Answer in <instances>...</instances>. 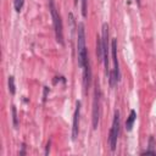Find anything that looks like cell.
Wrapping results in <instances>:
<instances>
[{
	"label": "cell",
	"instance_id": "cell-1",
	"mask_svg": "<svg viewBox=\"0 0 156 156\" xmlns=\"http://www.w3.org/2000/svg\"><path fill=\"white\" fill-rule=\"evenodd\" d=\"M77 51H78V65L79 67L83 68L87 60L89 59L88 53H87V48H85V29H84V24L81 22L78 23L77 27Z\"/></svg>",
	"mask_w": 156,
	"mask_h": 156
},
{
	"label": "cell",
	"instance_id": "cell-2",
	"mask_svg": "<svg viewBox=\"0 0 156 156\" xmlns=\"http://www.w3.org/2000/svg\"><path fill=\"white\" fill-rule=\"evenodd\" d=\"M49 9H50V14L53 17V23H54V28H55V35H56V40L60 45H65L63 42V28H62V21L61 16L59 14V11L55 6V0H49Z\"/></svg>",
	"mask_w": 156,
	"mask_h": 156
},
{
	"label": "cell",
	"instance_id": "cell-3",
	"mask_svg": "<svg viewBox=\"0 0 156 156\" xmlns=\"http://www.w3.org/2000/svg\"><path fill=\"white\" fill-rule=\"evenodd\" d=\"M120 126H121V117H120V111L116 110L115 111V117H113V122H112V127L110 129L109 133V144L112 151L116 150V145H117V139L120 135Z\"/></svg>",
	"mask_w": 156,
	"mask_h": 156
},
{
	"label": "cell",
	"instance_id": "cell-4",
	"mask_svg": "<svg viewBox=\"0 0 156 156\" xmlns=\"http://www.w3.org/2000/svg\"><path fill=\"white\" fill-rule=\"evenodd\" d=\"M101 42H102V60H104V63H105L106 74H109V26L107 23L102 24Z\"/></svg>",
	"mask_w": 156,
	"mask_h": 156
},
{
	"label": "cell",
	"instance_id": "cell-5",
	"mask_svg": "<svg viewBox=\"0 0 156 156\" xmlns=\"http://www.w3.org/2000/svg\"><path fill=\"white\" fill-rule=\"evenodd\" d=\"M100 99H101V93L98 83L95 84L94 89V100H93V129L98 128L99 124V118H100Z\"/></svg>",
	"mask_w": 156,
	"mask_h": 156
},
{
	"label": "cell",
	"instance_id": "cell-6",
	"mask_svg": "<svg viewBox=\"0 0 156 156\" xmlns=\"http://www.w3.org/2000/svg\"><path fill=\"white\" fill-rule=\"evenodd\" d=\"M79 115H81V101L76 102V110L73 113V126H72V139L76 140L79 132Z\"/></svg>",
	"mask_w": 156,
	"mask_h": 156
},
{
	"label": "cell",
	"instance_id": "cell-7",
	"mask_svg": "<svg viewBox=\"0 0 156 156\" xmlns=\"http://www.w3.org/2000/svg\"><path fill=\"white\" fill-rule=\"evenodd\" d=\"M111 53H112V61H113V73L117 78V81L120 82L121 74H120L118 59H117V40L116 39H112V42H111Z\"/></svg>",
	"mask_w": 156,
	"mask_h": 156
},
{
	"label": "cell",
	"instance_id": "cell-8",
	"mask_svg": "<svg viewBox=\"0 0 156 156\" xmlns=\"http://www.w3.org/2000/svg\"><path fill=\"white\" fill-rule=\"evenodd\" d=\"M83 70H84V79H83V83H84L85 90H88V88L90 87V84H92V68H90V61H89V59L87 60Z\"/></svg>",
	"mask_w": 156,
	"mask_h": 156
},
{
	"label": "cell",
	"instance_id": "cell-9",
	"mask_svg": "<svg viewBox=\"0 0 156 156\" xmlns=\"http://www.w3.org/2000/svg\"><path fill=\"white\" fill-rule=\"evenodd\" d=\"M135 120H137V112H135L134 110H131V113H129L128 118H127V121H126V129H127L128 132L132 131Z\"/></svg>",
	"mask_w": 156,
	"mask_h": 156
},
{
	"label": "cell",
	"instance_id": "cell-10",
	"mask_svg": "<svg viewBox=\"0 0 156 156\" xmlns=\"http://www.w3.org/2000/svg\"><path fill=\"white\" fill-rule=\"evenodd\" d=\"M96 56H98L99 61L102 60V42H101L100 35L96 37Z\"/></svg>",
	"mask_w": 156,
	"mask_h": 156
},
{
	"label": "cell",
	"instance_id": "cell-11",
	"mask_svg": "<svg viewBox=\"0 0 156 156\" xmlns=\"http://www.w3.org/2000/svg\"><path fill=\"white\" fill-rule=\"evenodd\" d=\"M9 92H10V94H12V95H14V94L16 93V87H15V78L12 77V76H10V77H9Z\"/></svg>",
	"mask_w": 156,
	"mask_h": 156
},
{
	"label": "cell",
	"instance_id": "cell-12",
	"mask_svg": "<svg viewBox=\"0 0 156 156\" xmlns=\"http://www.w3.org/2000/svg\"><path fill=\"white\" fill-rule=\"evenodd\" d=\"M23 4H24V0H14V5H15V10L17 12H20L23 7Z\"/></svg>",
	"mask_w": 156,
	"mask_h": 156
},
{
	"label": "cell",
	"instance_id": "cell-13",
	"mask_svg": "<svg viewBox=\"0 0 156 156\" xmlns=\"http://www.w3.org/2000/svg\"><path fill=\"white\" fill-rule=\"evenodd\" d=\"M12 121H14L15 128H17V126H18V120H17V111H16V107H15V106H12Z\"/></svg>",
	"mask_w": 156,
	"mask_h": 156
},
{
	"label": "cell",
	"instance_id": "cell-14",
	"mask_svg": "<svg viewBox=\"0 0 156 156\" xmlns=\"http://www.w3.org/2000/svg\"><path fill=\"white\" fill-rule=\"evenodd\" d=\"M87 1L88 0H82V15H83V17H87Z\"/></svg>",
	"mask_w": 156,
	"mask_h": 156
},
{
	"label": "cell",
	"instance_id": "cell-15",
	"mask_svg": "<svg viewBox=\"0 0 156 156\" xmlns=\"http://www.w3.org/2000/svg\"><path fill=\"white\" fill-rule=\"evenodd\" d=\"M48 92H49V88L44 87V98H43V101H45V100H46V95H48Z\"/></svg>",
	"mask_w": 156,
	"mask_h": 156
},
{
	"label": "cell",
	"instance_id": "cell-16",
	"mask_svg": "<svg viewBox=\"0 0 156 156\" xmlns=\"http://www.w3.org/2000/svg\"><path fill=\"white\" fill-rule=\"evenodd\" d=\"M49 150H50V141L48 143V146H46V151H45V155H48V154H49Z\"/></svg>",
	"mask_w": 156,
	"mask_h": 156
},
{
	"label": "cell",
	"instance_id": "cell-17",
	"mask_svg": "<svg viewBox=\"0 0 156 156\" xmlns=\"http://www.w3.org/2000/svg\"><path fill=\"white\" fill-rule=\"evenodd\" d=\"M135 1H137V4H138V5L140 6V0H135Z\"/></svg>",
	"mask_w": 156,
	"mask_h": 156
},
{
	"label": "cell",
	"instance_id": "cell-18",
	"mask_svg": "<svg viewBox=\"0 0 156 156\" xmlns=\"http://www.w3.org/2000/svg\"><path fill=\"white\" fill-rule=\"evenodd\" d=\"M77 3H78V0H74V4L77 5Z\"/></svg>",
	"mask_w": 156,
	"mask_h": 156
}]
</instances>
